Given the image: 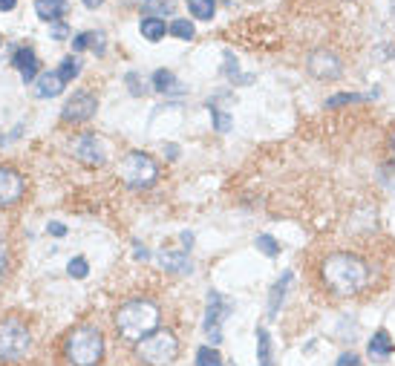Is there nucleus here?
<instances>
[{
    "instance_id": "f257e3e1",
    "label": "nucleus",
    "mask_w": 395,
    "mask_h": 366,
    "mask_svg": "<svg viewBox=\"0 0 395 366\" xmlns=\"http://www.w3.org/2000/svg\"><path fill=\"white\" fill-rule=\"evenodd\" d=\"M320 277L323 285L332 294L338 297H355L358 292L367 289L369 283V268L367 263L355 257L349 251H338V254H329L320 265Z\"/></svg>"
},
{
    "instance_id": "f03ea898",
    "label": "nucleus",
    "mask_w": 395,
    "mask_h": 366,
    "mask_svg": "<svg viewBox=\"0 0 395 366\" xmlns=\"http://www.w3.org/2000/svg\"><path fill=\"white\" fill-rule=\"evenodd\" d=\"M159 306L151 300H130L116 312V329L124 340H144L159 329Z\"/></svg>"
},
{
    "instance_id": "7ed1b4c3",
    "label": "nucleus",
    "mask_w": 395,
    "mask_h": 366,
    "mask_svg": "<svg viewBox=\"0 0 395 366\" xmlns=\"http://www.w3.org/2000/svg\"><path fill=\"white\" fill-rule=\"evenodd\" d=\"M64 352L73 366H98L104 358V335L95 326H78L64 338Z\"/></svg>"
},
{
    "instance_id": "20e7f679",
    "label": "nucleus",
    "mask_w": 395,
    "mask_h": 366,
    "mask_svg": "<svg viewBox=\"0 0 395 366\" xmlns=\"http://www.w3.org/2000/svg\"><path fill=\"white\" fill-rule=\"evenodd\" d=\"M32 346V335L21 317H3L0 321V360L3 363H18L26 358Z\"/></svg>"
},
{
    "instance_id": "39448f33",
    "label": "nucleus",
    "mask_w": 395,
    "mask_h": 366,
    "mask_svg": "<svg viewBox=\"0 0 395 366\" xmlns=\"http://www.w3.org/2000/svg\"><path fill=\"white\" fill-rule=\"evenodd\" d=\"M139 355H142L144 363H151V366H168L179 358V340H176L173 332L156 329L153 335L139 340Z\"/></svg>"
},
{
    "instance_id": "423d86ee",
    "label": "nucleus",
    "mask_w": 395,
    "mask_h": 366,
    "mask_svg": "<svg viewBox=\"0 0 395 366\" xmlns=\"http://www.w3.org/2000/svg\"><path fill=\"white\" fill-rule=\"evenodd\" d=\"M119 176H122V182H124L127 187H133V190L151 187V185L159 179V165H156L147 153L133 150V153H127L124 162L119 165Z\"/></svg>"
},
{
    "instance_id": "0eeeda50",
    "label": "nucleus",
    "mask_w": 395,
    "mask_h": 366,
    "mask_svg": "<svg viewBox=\"0 0 395 366\" xmlns=\"http://www.w3.org/2000/svg\"><path fill=\"white\" fill-rule=\"evenodd\" d=\"M306 70H309L311 78H318V81H338V78L343 75V63L335 52L315 50L306 58Z\"/></svg>"
},
{
    "instance_id": "6e6552de",
    "label": "nucleus",
    "mask_w": 395,
    "mask_h": 366,
    "mask_svg": "<svg viewBox=\"0 0 395 366\" xmlns=\"http://www.w3.org/2000/svg\"><path fill=\"white\" fill-rule=\"evenodd\" d=\"M231 314V303L220 292H208V312H205V332L211 343H220L222 338V317Z\"/></svg>"
},
{
    "instance_id": "1a4fd4ad",
    "label": "nucleus",
    "mask_w": 395,
    "mask_h": 366,
    "mask_svg": "<svg viewBox=\"0 0 395 366\" xmlns=\"http://www.w3.org/2000/svg\"><path fill=\"white\" fill-rule=\"evenodd\" d=\"M95 110H98L95 95L87 92V90H81L67 101V107H64V121H87V119H93Z\"/></svg>"
},
{
    "instance_id": "9d476101",
    "label": "nucleus",
    "mask_w": 395,
    "mask_h": 366,
    "mask_svg": "<svg viewBox=\"0 0 395 366\" xmlns=\"http://www.w3.org/2000/svg\"><path fill=\"white\" fill-rule=\"evenodd\" d=\"M23 176L18 170H12V167H0V208H6V205L12 202H18L23 196Z\"/></svg>"
},
{
    "instance_id": "9b49d317",
    "label": "nucleus",
    "mask_w": 395,
    "mask_h": 366,
    "mask_svg": "<svg viewBox=\"0 0 395 366\" xmlns=\"http://www.w3.org/2000/svg\"><path fill=\"white\" fill-rule=\"evenodd\" d=\"M75 153L81 162H87V165H104V148H102V141H98L93 133H84L78 139V145H75Z\"/></svg>"
},
{
    "instance_id": "f8f14e48",
    "label": "nucleus",
    "mask_w": 395,
    "mask_h": 366,
    "mask_svg": "<svg viewBox=\"0 0 395 366\" xmlns=\"http://www.w3.org/2000/svg\"><path fill=\"white\" fill-rule=\"evenodd\" d=\"M159 265L168 268V272H173V274H191V268H193V263H191V257L185 251H162Z\"/></svg>"
},
{
    "instance_id": "ddd939ff",
    "label": "nucleus",
    "mask_w": 395,
    "mask_h": 366,
    "mask_svg": "<svg viewBox=\"0 0 395 366\" xmlns=\"http://www.w3.org/2000/svg\"><path fill=\"white\" fill-rule=\"evenodd\" d=\"M395 352V343L389 338V332L387 329H378L372 340H369V358L372 360H389V355Z\"/></svg>"
},
{
    "instance_id": "4468645a",
    "label": "nucleus",
    "mask_w": 395,
    "mask_h": 366,
    "mask_svg": "<svg viewBox=\"0 0 395 366\" xmlns=\"http://www.w3.org/2000/svg\"><path fill=\"white\" fill-rule=\"evenodd\" d=\"M35 12H38L41 21L55 23L58 18H64V14L70 12V3H67V0H38V3H35Z\"/></svg>"
},
{
    "instance_id": "2eb2a0df",
    "label": "nucleus",
    "mask_w": 395,
    "mask_h": 366,
    "mask_svg": "<svg viewBox=\"0 0 395 366\" xmlns=\"http://www.w3.org/2000/svg\"><path fill=\"white\" fill-rule=\"evenodd\" d=\"M12 67H18L21 75H23V81L29 84L32 78H35V72H38V58H35V52H32L29 46H23V50H18L12 55Z\"/></svg>"
},
{
    "instance_id": "dca6fc26",
    "label": "nucleus",
    "mask_w": 395,
    "mask_h": 366,
    "mask_svg": "<svg viewBox=\"0 0 395 366\" xmlns=\"http://www.w3.org/2000/svg\"><path fill=\"white\" fill-rule=\"evenodd\" d=\"M61 87H64V81H61L58 72H44L38 78V99H55L61 92Z\"/></svg>"
},
{
    "instance_id": "f3484780",
    "label": "nucleus",
    "mask_w": 395,
    "mask_h": 366,
    "mask_svg": "<svg viewBox=\"0 0 395 366\" xmlns=\"http://www.w3.org/2000/svg\"><path fill=\"white\" fill-rule=\"evenodd\" d=\"M139 29H142V35L147 38V41H162L164 38V32H171L168 26H164V18H144L142 23H139Z\"/></svg>"
},
{
    "instance_id": "a211bd4d",
    "label": "nucleus",
    "mask_w": 395,
    "mask_h": 366,
    "mask_svg": "<svg viewBox=\"0 0 395 366\" xmlns=\"http://www.w3.org/2000/svg\"><path fill=\"white\" fill-rule=\"evenodd\" d=\"M188 9L196 21H211L213 12H217V3L213 0H188Z\"/></svg>"
},
{
    "instance_id": "6ab92c4d",
    "label": "nucleus",
    "mask_w": 395,
    "mask_h": 366,
    "mask_svg": "<svg viewBox=\"0 0 395 366\" xmlns=\"http://www.w3.org/2000/svg\"><path fill=\"white\" fill-rule=\"evenodd\" d=\"M153 90H159V92H176V90H179L176 75H173V72H168V70L153 72Z\"/></svg>"
},
{
    "instance_id": "aec40b11",
    "label": "nucleus",
    "mask_w": 395,
    "mask_h": 366,
    "mask_svg": "<svg viewBox=\"0 0 395 366\" xmlns=\"http://www.w3.org/2000/svg\"><path fill=\"white\" fill-rule=\"evenodd\" d=\"M257 352H260V366H271V338L266 329H257Z\"/></svg>"
},
{
    "instance_id": "412c9836",
    "label": "nucleus",
    "mask_w": 395,
    "mask_h": 366,
    "mask_svg": "<svg viewBox=\"0 0 395 366\" xmlns=\"http://www.w3.org/2000/svg\"><path fill=\"white\" fill-rule=\"evenodd\" d=\"M289 283H291V272H286L283 280L274 283V289H271V303H269V312H271V314L280 309V303H283V294H286V289H289Z\"/></svg>"
},
{
    "instance_id": "4be33fe9",
    "label": "nucleus",
    "mask_w": 395,
    "mask_h": 366,
    "mask_svg": "<svg viewBox=\"0 0 395 366\" xmlns=\"http://www.w3.org/2000/svg\"><path fill=\"white\" fill-rule=\"evenodd\" d=\"M196 366H222V355L213 346H202L196 352Z\"/></svg>"
},
{
    "instance_id": "5701e85b",
    "label": "nucleus",
    "mask_w": 395,
    "mask_h": 366,
    "mask_svg": "<svg viewBox=\"0 0 395 366\" xmlns=\"http://www.w3.org/2000/svg\"><path fill=\"white\" fill-rule=\"evenodd\" d=\"M78 72H81V63H78L75 58H64V61H61L58 75H61V81H64V84L73 81V78H78Z\"/></svg>"
},
{
    "instance_id": "b1692460",
    "label": "nucleus",
    "mask_w": 395,
    "mask_h": 366,
    "mask_svg": "<svg viewBox=\"0 0 395 366\" xmlns=\"http://www.w3.org/2000/svg\"><path fill=\"white\" fill-rule=\"evenodd\" d=\"M142 6H144L147 12H156L153 18H159V14L164 18V14L173 12V3H171V0H142Z\"/></svg>"
},
{
    "instance_id": "393cba45",
    "label": "nucleus",
    "mask_w": 395,
    "mask_h": 366,
    "mask_svg": "<svg viewBox=\"0 0 395 366\" xmlns=\"http://www.w3.org/2000/svg\"><path fill=\"white\" fill-rule=\"evenodd\" d=\"M257 248L266 254V257H277V254H280L277 240H274V236H269V234H260V236H257Z\"/></svg>"
},
{
    "instance_id": "a878e982",
    "label": "nucleus",
    "mask_w": 395,
    "mask_h": 366,
    "mask_svg": "<svg viewBox=\"0 0 395 366\" xmlns=\"http://www.w3.org/2000/svg\"><path fill=\"white\" fill-rule=\"evenodd\" d=\"M211 119H213V127H217L220 133H228V130H231V116H228L225 110H217V107H213V110H211Z\"/></svg>"
},
{
    "instance_id": "bb28decb",
    "label": "nucleus",
    "mask_w": 395,
    "mask_h": 366,
    "mask_svg": "<svg viewBox=\"0 0 395 366\" xmlns=\"http://www.w3.org/2000/svg\"><path fill=\"white\" fill-rule=\"evenodd\" d=\"M171 35L182 38V41H191L193 38V23L191 21H173L171 23Z\"/></svg>"
},
{
    "instance_id": "cd10ccee",
    "label": "nucleus",
    "mask_w": 395,
    "mask_h": 366,
    "mask_svg": "<svg viewBox=\"0 0 395 366\" xmlns=\"http://www.w3.org/2000/svg\"><path fill=\"white\" fill-rule=\"evenodd\" d=\"M67 272H70L75 280H84V277L90 274V265H87V260H84V257H75V260H70Z\"/></svg>"
},
{
    "instance_id": "c85d7f7f",
    "label": "nucleus",
    "mask_w": 395,
    "mask_h": 366,
    "mask_svg": "<svg viewBox=\"0 0 395 366\" xmlns=\"http://www.w3.org/2000/svg\"><path fill=\"white\" fill-rule=\"evenodd\" d=\"M349 101H367V95H358V92H349V95H335L329 99L326 107H338V104H349Z\"/></svg>"
},
{
    "instance_id": "c756f323",
    "label": "nucleus",
    "mask_w": 395,
    "mask_h": 366,
    "mask_svg": "<svg viewBox=\"0 0 395 366\" xmlns=\"http://www.w3.org/2000/svg\"><path fill=\"white\" fill-rule=\"evenodd\" d=\"M335 366H364V360H360L355 352H340V358L335 360Z\"/></svg>"
},
{
    "instance_id": "7c9ffc66",
    "label": "nucleus",
    "mask_w": 395,
    "mask_h": 366,
    "mask_svg": "<svg viewBox=\"0 0 395 366\" xmlns=\"http://www.w3.org/2000/svg\"><path fill=\"white\" fill-rule=\"evenodd\" d=\"M127 84H130V92H133V95L147 92V90H144V81H139V75H136V72H130V75H127Z\"/></svg>"
},
{
    "instance_id": "2f4dec72",
    "label": "nucleus",
    "mask_w": 395,
    "mask_h": 366,
    "mask_svg": "<svg viewBox=\"0 0 395 366\" xmlns=\"http://www.w3.org/2000/svg\"><path fill=\"white\" fill-rule=\"evenodd\" d=\"M67 35H70V26L61 23V21H55V23H52V38H55V41H64Z\"/></svg>"
},
{
    "instance_id": "473e14b6",
    "label": "nucleus",
    "mask_w": 395,
    "mask_h": 366,
    "mask_svg": "<svg viewBox=\"0 0 395 366\" xmlns=\"http://www.w3.org/2000/svg\"><path fill=\"white\" fill-rule=\"evenodd\" d=\"M49 234H52V236H64V234H67V225H61V222H49Z\"/></svg>"
},
{
    "instance_id": "72a5a7b5",
    "label": "nucleus",
    "mask_w": 395,
    "mask_h": 366,
    "mask_svg": "<svg viewBox=\"0 0 395 366\" xmlns=\"http://www.w3.org/2000/svg\"><path fill=\"white\" fill-rule=\"evenodd\" d=\"M6 274V245H3V240H0V277Z\"/></svg>"
},
{
    "instance_id": "f704fd0d",
    "label": "nucleus",
    "mask_w": 395,
    "mask_h": 366,
    "mask_svg": "<svg viewBox=\"0 0 395 366\" xmlns=\"http://www.w3.org/2000/svg\"><path fill=\"white\" fill-rule=\"evenodd\" d=\"M133 248H136V260H147V257H151V254H147V248H144L142 243H136Z\"/></svg>"
},
{
    "instance_id": "c9c22d12",
    "label": "nucleus",
    "mask_w": 395,
    "mask_h": 366,
    "mask_svg": "<svg viewBox=\"0 0 395 366\" xmlns=\"http://www.w3.org/2000/svg\"><path fill=\"white\" fill-rule=\"evenodd\" d=\"M15 9V0H0V12H12Z\"/></svg>"
},
{
    "instance_id": "e433bc0d",
    "label": "nucleus",
    "mask_w": 395,
    "mask_h": 366,
    "mask_svg": "<svg viewBox=\"0 0 395 366\" xmlns=\"http://www.w3.org/2000/svg\"><path fill=\"white\" fill-rule=\"evenodd\" d=\"M164 153H168L171 159H176V156H179V148H176V145H168V148H164Z\"/></svg>"
},
{
    "instance_id": "4c0bfd02",
    "label": "nucleus",
    "mask_w": 395,
    "mask_h": 366,
    "mask_svg": "<svg viewBox=\"0 0 395 366\" xmlns=\"http://www.w3.org/2000/svg\"><path fill=\"white\" fill-rule=\"evenodd\" d=\"M102 3H104V0H84V6H87V9H98Z\"/></svg>"
},
{
    "instance_id": "58836bf2",
    "label": "nucleus",
    "mask_w": 395,
    "mask_h": 366,
    "mask_svg": "<svg viewBox=\"0 0 395 366\" xmlns=\"http://www.w3.org/2000/svg\"><path fill=\"white\" fill-rule=\"evenodd\" d=\"M392 150H395V133H392Z\"/></svg>"
}]
</instances>
